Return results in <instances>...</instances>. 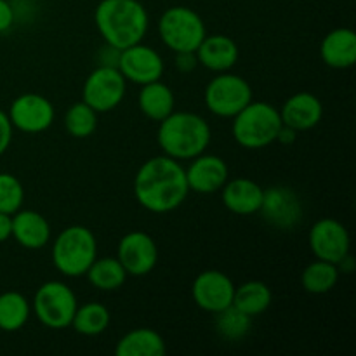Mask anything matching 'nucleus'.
I'll use <instances>...</instances> for the list:
<instances>
[{
	"instance_id": "f257e3e1",
	"label": "nucleus",
	"mask_w": 356,
	"mask_h": 356,
	"mask_svg": "<svg viewBox=\"0 0 356 356\" xmlns=\"http://www.w3.org/2000/svg\"><path fill=\"white\" fill-rule=\"evenodd\" d=\"M190 188L179 160L167 155L146 160L134 176V197L153 214L176 211L186 200Z\"/></svg>"
},
{
	"instance_id": "f03ea898",
	"label": "nucleus",
	"mask_w": 356,
	"mask_h": 356,
	"mask_svg": "<svg viewBox=\"0 0 356 356\" xmlns=\"http://www.w3.org/2000/svg\"><path fill=\"white\" fill-rule=\"evenodd\" d=\"M94 23L104 44L122 51L143 42L149 16L139 0H101L94 10Z\"/></svg>"
},
{
	"instance_id": "7ed1b4c3",
	"label": "nucleus",
	"mask_w": 356,
	"mask_h": 356,
	"mask_svg": "<svg viewBox=\"0 0 356 356\" xmlns=\"http://www.w3.org/2000/svg\"><path fill=\"white\" fill-rule=\"evenodd\" d=\"M156 141L163 155L176 160H191L205 153L211 145V125L191 111H172L159 122Z\"/></svg>"
},
{
	"instance_id": "20e7f679",
	"label": "nucleus",
	"mask_w": 356,
	"mask_h": 356,
	"mask_svg": "<svg viewBox=\"0 0 356 356\" xmlns=\"http://www.w3.org/2000/svg\"><path fill=\"white\" fill-rule=\"evenodd\" d=\"M280 111L266 101H250L233 117L232 134L242 148L261 149L273 145L282 127Z\"/></svg>"
},
{
	"instance_id": "39448f33",
	"label": "nucleus",
	"mask_w": 356,
	"mask_h": 356,
	"mask_svg": "<svg viewBox=\"0 0 356 356\" xmlns=\"http://www.w3.org/2000/svg\"><path fill=\"white\" fill-rule=\"evenodd\" d=\"M96 257V236L87 226H68L56 236L52 243V263L65 277H83Z\"/></svg>"
},
{
	"instance_id": "423d86ee",
	"label": "nucleus",
	"mask_w": 356,
	"mask_h": 356,
	"mask_svg": "<svg viewBox=\"0 0 356 356\" xmlns=\"http://www.w3.org/2000/svg\"><path fill=\"white\" fill-rule=\"evenodd\" d=\"M159 33L172 52H195L207 35L197 10L186 6L169 7L159 19Z\"/></svg>"
},
{
	"instance_id": "0eeeda50",
	"label": "nucleus",
	"mask_w": 356,
	"mask_h": 356,
	"mask_svg": "<svg viewBox=\"0 0 356 356\" xmlns=\"http://www.w3.org/2000/svg\"><path fill=\"white\" fill-rule=\"evenodd\" d=\"M33 312L38 322L47 329L61 330L72 325L79 301L72 289L59 280L45 282L38 287L33 298Z\"/></svg>"
},
{
	"instance_id": "6e6552de",
	"label": "nucleus",
	"mask_w": 356,
	"mask_h": 356,
	"mask_svg": "<svg viewBox=\"0 0 356 356\" xmlns=\"http://www.w3.org/2000/svg\"><path fill=\"white\" fill-rule=\"evenodd\" d=\"M204 99L216 117L233 118L252 101V87L243 76L222 72L207 83Z\"/></svg>"
},
{
	"instance_id": "1a4fd4ad",
	"label": "nucleus",
	"mask_w": 356,
	"mask_h": 356,
	"mask_svg": "<svg viewBox=\"0 0 356 356\" xmlns=\"http://www.w3.org/2000/svg\"><path fill=\"white\" fill-rule=\"evenodd\" d=\"M127 92V80L115 66H97L83 82V103L97 113H106L120 106Z\"/></svg>"
},
{
	"instance_id": "9d476101",
	"label": "nucleus",
	"mask_w": 356,
	"mask_h": 356,
	"mask_svg": "<svg viewBox=\"0 0 356 356\" xmlns=\"http://www.w3.org/2000/svg\"><path fill=\"white\" fill-rule=\"evenodd\" d=\"M7 115L17 131L24 134H40L54 124L56 110L54 104L42 94L26 92L10 103Z\"/></svg>"
},
{
	"instance_id": "9b49d317",
	"label": "nucleus",
	"mask_w": 356,
	"mask_h": 356,
	"mask_svg": "<svg viewBox=\"0 0 356 356\" xmlns=\"http://www.w3.org/2000/svg\"><path fill=\"white\" fill-rule=\"evenodd\" d=\"M259 212L268 225L289 232L296 228L302 218L301 198L289 186H271L264 190Z\"/></svg>"
},
{
	"instance_id": "f8f14e48",
	"label": "nucleus",
	"mask_w": 356,
	"mask_h": 356,
	"mask_svg": "<svg viewBox=\"0 0 356 356\" xmlns=\"http://www.w3.org/2000/svg\"><path fill=\"white\" fill-rule=\"evenodd\" d=\"M308 243L316 259L337 264L350 254V233L337 219L323 218L312 226Z\"/></svg>"
},
{
	"instance_id": "ddd939ff",
	"label": "nucleus",
	"mask_w": 356,
	"mask_h": 356,
	"mask_svg": "<svg viewBox=\"0 0 356 356\" xmlns=\"http://www.w3.org/2000/svg\"><path fill=\"white\" fill-rule=\"evenodd\" d=\"M117 259L132 277H146L159 263V247L145 232H129L118 242Z\"/></svg>"
},
{
	"instance_id": "4468645a",
	"label": "nucleus",
	"mask_w": 356,
	"mask_h": 356,
	"mask_svg": "<svg viewBox=\"0 0 356 356\" xmlns=\"http://www.w3.org/2000/svg\"><path fill=\"white\" fill-rule=\"evenodd\" d=\"M117 68L127 82L145 86L162 79L165 65L159 51L139 42L131 47L122 49Z\"/></svg>"
},
{
	"instance_id": "2eb2a0df",
	"label": "nucleus",
	"mask_w": 356,
	"mask_h": 356,
	"mask_svg": "<svg viewBox=\"0 0 356 356\" xmlns=\"http://www.w3.org/2000/svg\"><path fill=\"white\" fill-rule=\"evenodd\" d=\"M191 296H193V301L198 308L216 315V313L222 312V309L233 305L235 284L222 271H202L195 278L193 287H191Z\"/></svg>"
},
{
	"instance_id": "dca6fc26",
	"label": "nucleus",
	"mask_w": 356,
	"mask_h": 356,
	"mask_svg": "<svg viewBox=\"0 0 356 356\" xmlns=\"http://www.w3.org/2000/svg\"><path fill=\"white\" fill-rule=\"evenodd\" d=\"M184 172H186V183L190 191L200 195H212L219 191L225 186L229 176L225 160L221 156L207 155V153H202V155L191 159V163L188 165V169H184Z\"/></svg>"
},
{
	"instance_id": "f3484780",
	"label": "nucleus",
	"mask_w": 356,
	"mask_h": 356,
	"mask_svg": "<svg viewBox=\"0 0 356 356\" xmlns=\"http://www.w3.org/2000/svg\"><path fill=\"white\" fill-rule=\"evenodd\" d=\"M280 111L282 124L302 132L316 127L323 117V104L315 94L296 92L284 103Z\"/></svg>"
},
{
	"instance_id": "a211bd4d",
	"label": "nucleus",
	"mask_w": 356,
	"mask_h": 356,
	"mask_svg": "<svg viewBox=\"0 0 356 356\" xmlns=\"http://www.w3.org/2000/svg\"><path fill=\"white\" fill-rule=\"evenodd\" d=\"M264 190L249 177H235L221 188L225 207L236 216H252L259 212Z\"/></svg>"
},
{
	"instance_id": "6ab92c4d",
	"label": "nucleus",
	"mask_w": 356,
	"mask_h": 356,
	"mask_svg": "<svg viewBox=\"0 0 356 356\" xmlns=\"http://www.w3.org/2000/svg\"><path fill=\"white\" fill-rule=\"evenodd\" d=\"M198 65H204L211 72H229L238 61V45L228 35H205L197 47Z\"/></svg>"
},
{
	"instance_id": "aec40b11",
	"label": "nucleus",
	"mask_w": 356,
	"mask_h": 356,
	"mask_svg": "<svg viewBox=\"0 0 356 356\" xmlns=\"http://www.w3.org/2000/svg\"><path fill=\"white\" fill-rule=\"evenodd\" d=\"M10 236L28 250L44 249L51 240V225L40 212L19 209L13 214V235Z\"/></svg>"
},
{
	"instance_id": "412c9836",
	"label": "nucleus",
	"mask_w": 356,
	"mask_h": 356,
	"mask_svg": "<svg viewBox=\"0 0 356 356\" xmlns=\"http://www.w3.org/2000/svg\"><path fill=\"white\" fill-rule=\"evenodd\" d=\"M320 56L334 70L351 68L356 61V35L350 28H336L323 37Z\"/></svg>"
},
{
	"instance_id": "4be33fe9",
	"label": "nucleus",
	"mask_w": 356,
	"mask_h": 356,
	"mask_svg": "<svg viewBox=\"0 0 356 356\" xmlns=\"http://www.w3.org/2000/svg\"><path fill=\"white\" fill-rule=\"evenodd\" d=\"M138 104L145 117H148L149 120L162 122L174 111L176 96L167 83L155 80V82L141 86Z\"/></svg>"
},
{
	"instance_id": "5701e85b",
	"label": "nucleus",
	"mask_w": 356,
	"mask_h": 356,
	"mask_svg": "<svg viewBox=\"0 0 356 356\" xmlns=\"http://www.w3.org/2000/svg\"><path fill=\"white\" fill-rule=\"evenodd\" d=\"M165 341L153 329H134L125 334L115 346L117 356H163Z\"/></svg>"
},
{
	"instance_id": "b1692460",
	"label": "nucleus",
	"mask_w": 356,
	"mask_h": 356,
	"mask_svg": "<svg viewBox=\"0 0 356 356\" xmlns=\"http://www.w3.org/2000/svg\"><path fill=\"white\" fill-rule=\"evenodd\" d=\"M273 302V294L271 289L264 282L250 280L235 287V296H233V306L240 312L245 313L250 318L263 315Z\"/></svg>"
},
{
	"instance_id": "393cba45",
	"label": "nucleus",
	"mask_w": 356,
	"mask_h": 356,
	"mask_svg": "<svg viewBox=\"0 0 356 356\" xmlns=\"http://www.w3.org/2000/svg\"><path fill=\"white\" fill-rule=\"evenodd\" d=\"M87 280L90 282L92 287L97 291L111 292L120 289L127 280V271L120 264L117 257H99L90 264V268L86 273Z\"/></svg>"
},
{
	"instance_id": "a878e982",
	"label": "nucleus",
	"mask_w": 356,
	"mask_h": 356,
	"mask_svg": "<svg viewBox=\"0 0 356 356\" xmlns=\"http://www.w3.org/2000/svg\"><path fill=\"white\" fill-rule=\"evenodd\" d=\"M31 306L21 292L9 291L0 294V330L16 332L26 325Z\"/></svg>"
},
{
	"instance_id": "bb28decb",
	"label": "nucleus",
	"mask_w": 356,
	"mask_h": 356,
	"mask_svg": "<svg viewBox=\"0 0 356 356\" xmlns=\"http://www.w3.org/2000/svg\"><path fill=\"white\" fill-rule=\"evenodd\" d=\"M110 309L101 302H86L79 306L73 315L72 327L79 334L87 337H94L103 334L110 325Z\"/></svg>"
},
{
	"instance_id": "cd10ccee",
	"label": "nucleus",
	"mask_w": 356,
	"mask_h": 356,
	"mask_svg": "<svg viewBox=\"0 0 356 356\" xmlns=\"http://www.w3.org/2000/svg\"><path fill=\"white\" fill-rule=\"evenodd\" d=\"M339 275L337 264L316 259L309 263L301 273V285L309 294H327L336 287Z\"/></svg>"
},
{
	"instance_id": "c85d7f7f",
	"label": "nucleus",
	"mask_w": 356,
	"mask_h": 356,
	"mask_svg": "<svg viewBox=\"0 0 356 356\" xmlns=\"http://www.w3.org/2000/svg\"><path fill=\"white\" fill-rule=\"evenodd\" d=\"M97 127V111L83 101L73 103L65 115V129L76 139H86L94 134Z\"/></svg>"
},
{
	"instance_id": "c756f323",
	"label": "nucleus",
	"mask_w": 356,
	"mask_h": 356,
	"mask_svg": "<svg viewBox=\"0 0 356 356\" xmlns=\"http://www.w3.org/2000/svg\"><path fill=\"white\" fill-rule=\"evenodd\" d=\"M252 318L240 312L235 306H228L222 312L216 313V330L219 336L228 341H240L249 334Z\"/></svg>"
},
{
	"instance_id": "7c9ffc66",
	"label": "nucleus",
	"mask_w": 356,
	"mask_h": 356,
	"mask_svg": "<svg viewBox=\"0 0 356 356\" xmlns=\"http://www.w3.org/2000/svg\"><path fill=\"white\" fill-rule=\"evenodd\" d=\"M24 188L16 176L0 172V212L10 214L17 212L23 205Z\"/></svg>"
},
{
	"instance_id": "2f4dec72",
	"label": "nucleus",
	"mask_w": 356,
	"mask_h": 356,
	"mask_svg": "<svg viewBox=\"0 0 356 356\" xmlns=\"http://www.w3.org/2000/svg\"><path fill=\"white\" fill-rule=\"evenodd\" d=\"M13 124L9 120V115L3 110H0V156L9 149L10 143H13Z\"/></svg>"
},
{
	"instance_id": "473e14b6",
	"label": "nucleus",
	"mask_w": 356,
	"mask_h": 356,
	"mask_svg": "<svg viewBox=\"0 0 356 356\" xmlns=\"http://www.w3.org/2000/svg\"><path fill=\"white\" fill-rule=\"evenodd\" d=\"M176 54V68L183 73L193 72L198 66L197 52H174Z\"/></svg>"
},
{
	"instance_id": "72a5a7b5",
	"label": "nucleus",
	"mask_w": 356,
	"mask_h": 356,
	"mask_svg": "<svg viewBox=\"0 0 356 356\" xmlns=\"http://www.w3.org/2000/svg\"><path fill=\"white\" fill-rule=\"evenodd\" d=\"M118 58H120V49L113 47V45L104 44L99 49V54H97V61L101 66H118Z\"/></svg>"
},
{
	"instance_id": "f704fd0d",
	"label": "nucleus",
	"mask_w": 356,
	"mask_h": 356,
	"mask_svg": "<svg viewBox=\"0 0 356 356\" xmlns=\"http://www.w3.org/2000/svg\"><path fill=\"white\" fill-rule=\"evenodd\" d=\"M16 21V14H14L13 3L9 0H0V33L9 30Z\"/></svg>"
},
{
	"instance_id": "c9c22d12",
	"label": "nucleus",
	"mask_w": 356,
	"mask_h": 356,
	"mask_svg": "<svg viewBox=\"0 0 356 356\" xmlns=\"http://www.w3.org/2000/svg\"><path fill=\"white\" fill-rule=\"evenodd\" d=\"M13 235V216L0 212V243L6 242Z\"/></svg>"
},
{
	"instance_id": "e433bc0d",
	"label": "nucleus",
	"mask_w": 356,
	"mask_h": 356,
	"mask_svg": "<svg viewBox=\"0 0 356 356\" xmlns=\"http://www.w3.org/2000/svg\"><path fill=\"white\" fill-rule=\"evenodd\" d=\"M296 139H298V131H294V129L287 127V125H282L280 131H278L277 134V141L275 143H282V145H294Z\"/></svg>"
}]
</instances>
